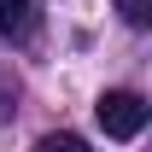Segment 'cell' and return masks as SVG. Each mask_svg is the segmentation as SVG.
<instances>
[{
    "label": "cell",
    "instance_id": "obj_3",
    "mask_svg": "<svg viewBox=\"0 0 152 152\" xmlns=\"http://www.w3.org/2000/svg\"><path fill=\"white\" fill-rule=\"evenodd\" d=\"M35 152H88V140H82V134H41Z\"/></svg>",
    "mask_w": 152,
    "mask_h": 152
},
{
    "label": "cell",
    "instance_id": "obj_2",
    "mask_svg": "<svg viewBox=\"0 0 152 152\" xmlns=\"http://www.w3.org/2000/svg\"><path fill=\"white\" fill-rule=\"evenodd\" d=\"M29 29H35V0H0V35L23 41Z\"/></svg>",
    "mask_w": 152,
    "mask_h": 152
},
{
    "label": "cell",
    "instance_id": "obj_1",
    "mask_svg": "<svg viewBox=\"0 0 152 152\" xmlns=\"http://www.w3.org/2000/svg\"><path fill=\"white\" fill-rule=\"evenodd\" d=\"M94 117H99V129L111 134V140H134V134L146 129V99L129 94V88H111V94H99Z\"/></svg>",
    "mask_w": 152,
    "mask_h": 152
},
{
    "label": "cell",
    "instance_id": "obj_4",
    "mask_svg": "<svg viewBox=\"0 0 152 152\" xmlns=\"http://www.w3.org/2000/svg\"><path fill=\"white\" fill-rule=\"evenodd\" d=\"M117 12H123V23L146 29V23H152V0H117Z\"/></svg>",
    "mask_w": 152,
    "mask_h": 152
}]
</instances>
